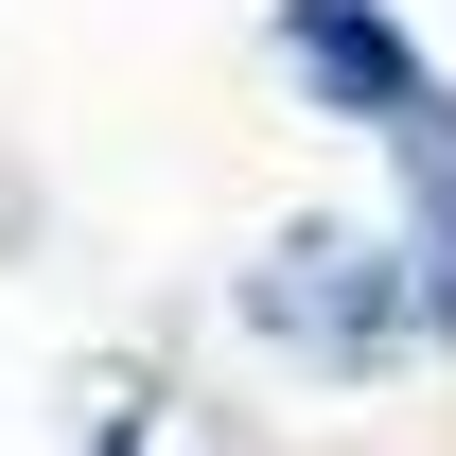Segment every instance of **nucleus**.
I'll list each match as a JSON object with an SVG mask.
<instances>
[{
    "instance_id": "f257e3e1",
    "label": "nucleus",
    "mask_w": 456,
    "mask_h": 456,
    "mask_svg": "<svg viewBox=\"0 0 456 456\" xmlns=\"http://www.w3.org/2000/svg\"><path fill=\"white\" fill-rule=\"evenodd\" d=\"M281 70L334 123H421V53L387 36V0H281Z\"/></svg>"
}]
</instances>
